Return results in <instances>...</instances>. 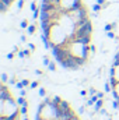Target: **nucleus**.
<instances>
[{
	"instance_id": "nucleus-7",
	"label": "nucleus",
	"mask_w": 119,
	"mask_h": 120,
	"mask_svg": "<svg viewBox=\"0 0 119 120\" xmlns=\"http://www.w3.org/2000/svg\"><path fill=\"white\" fill-rule=\"evenodd\" d=\"M109 78H114L116 82H119V64L111 67V70H109Z\"/></svg>"
},
{
	"instance_id": "nucleus-32",
	"label": "nucleus",
	"mask_w": 119,
	"mask_h": 120,
	"mask_svg": "<svg viewBox=\"0 0 119 120\" xmlns=\"http://www.w3.org/2000/svg\"><path fill=\"white\" fill-rule=\"evenodd\" d=\"M97 96H98V99H104L105 95H104V92H99V91H98V92H97Z\"/></svg>"
},
{
	"instance_id": "nucleus-18",
	"label": "nucleus",
	"mask_w": 119,
	"mask_h": 120,
	"mask_svg": "<svg viewBox=\"0 0 119 120\" xmlns=\"http://www.w3.org/2000/svg\"><path fill=\"white\" fill-rule=\"evenodd\" d=\"M20 113H21V116H27L28 115V106H20Z\"/></svg>"
},
{
	"instance_id": "nucleus-3",
	"label": "nucleus",
	"mask_w": 119,
	"mask_h": 120,
	"mask_svg": "<svg viewBox=\"0 0 119 120\" xmlns=\"http://www.w3.org/2000/svg\"><path fill=\"white\" fill-rule=\"evenodd\" d=\"M48 39L52 43V48H55V46H63L69 41V36H67L66 31L63 30V27L58 22L51 28L49 34H48Z\"/></svg>"
},
{
	"instance_id": "nucleus-2",
	"label": "nucleus",
	"mask_w": 119,
	"mask_h": 120,
	"mask_svg": "<svg viewBox=\"0 0 119 120\" xmlns=\"http://www.w3.org/2000/svg\"><path fill=\"white\" fill-rule=\"evenodd\" d=\"M59 115H60L59 105H55L52 102V98H45L38 106V112H36L38 117H42L45 120H58Z\"/></svg>"
},
{
	"instance_id": "nucleus-27",
	"label": "nucleus",
	"mask_w": 119,
	"mask_h": 120,
	"mask_svg": "<svg viewBox=\"0 0 119 120\" xmlns=\"http://www.w3.org/2000/svg\"><path fill=\"white\" fill-rule=\"evenodd\" d=\"M30 88L31 90H35V88H38V81H32L30 84Z\"/></svg>"
},
{
	"instance_id": "nucleus-41",
	"label": "nucleus",
	"mask_w": 119,
	"mask_h": 120,
	"mask_svg": "<svg viewBox=\"0 0 119 120\" xmlns=\"http://www.w3.org/2000/svg\"><path fill=\"white\" fill-rule=\"evenodd\" d=\"M35 74H36V75H42V71H41V70H35Z\"/></svg>"
},
{
	"instance_id": "nucleus-34",
	"label": "nucleus",
	"mask_w": 119,
	"mask_h": 120,
	"mask_svg": "<svg viewBox=\"0 0 119 120\" xmlns=\"http://www.w3.org/2000/svg\"><path fill=\"white\" fill-rule=\"evenodd\" d=\"M18 57H21V59H24V57H25V55H24V50H20V52H18Z\"/></svg>"
},
{
	"instance_id": "nucleus-23",
	"label": "nucleus",
	"mask_w": 119,
	"mask_h": 120,
	"mask_svg": "<svg viewBox=\"0 0 119 120\" xmlns=\"http://www.w3.org/2000/svg\"><path fill=\"white\" fill-rule=\"evenodd\" d=\"M107 36H108L109 39H116V34H115L114 31H109V32H107Z\"/></svg>"
},
{
	"instance_id": "nucleus-28",
	"label": "nucleus",
	"mask_w": 119,
	"mask_h": 120,
	"mask_svg": "<svg viewBox=\"0 0 119 120\" xmlns=\"http://www.w3.org/2000/svg\"><path fill=\"white\" fill-rule=\"evenodd\" d=\"M17 6H18V10H21V8L24 7V0H18V3H17Z\"/></svg>"
},
{
	"instance_id": "nucleus-22",
	"label": "nucleus",
	"mask_w": 119,
	"mask_h": 120,
	"mask_svg": "<svg viewBox=\"0 0 119 120\" xmlns=\"http://www.w3.org/2000/svg\"><path fill=\"white\" fill-rule=\"evenodd\" d=\"M42 64H44L45 67H48V66L51 64V60H49V57H46V56H44V59H42Z\"/></svg>"
},
{
	"instance_id": "nucleus-20",
	"label": "nucleus",
	"mask_w": 119,
	"mask_h": 120,
	"mask_svg": "<svg viewBox=\"0 0 119 120\" xmlns=\"http://www.w3.org/2000/svg\"><path fill=\"white\" fill-rule=\"evenodd\" d=\"M104 90H105V92H112V85H111V82L108 81V82H105V87H104Z\"/></svg>"
},
{
	"instance_id": "nucleus-10",
	"label": "nucleus",
	"mask_w": 119,
	"mask_h": 120,
	"mask_svg": "<svg viewBox=\"0 0 119 120\" xmlns=\"http://www.w3.org/2000/svg\"><path fill=\"white\" fill-rule=\"evenodd\" d=\"M59 109H60V112H69L71 108H70V103L67 101H63L62 99V102L59 103Z\"/></svg>"
},
{
	"instance_id": "nucleus-9",
	"label": "nucleus",
	"mask_w": 119,
	"mask_h": 120,
	"mask_svg": "<svg viewBox=\"0 0 119 120\" xmlns=\"http://www.w3.org/2000/svg\"><path fill=\"white\" fill-rule=\"evenodd\" d=\"M10 6H11L10 0H0V10H1V13H6Z\"/></svg>"
},
{
	"instance_id": "nucleus-21",
	"label": "nucleus",
	"mask_w": 119,
	"mask_h": 120,
	"mask_svg": "<svg viewBox=\"0 0 119 120\" xmlns=\"http://www.w3.org/2000/svg\"><path fill=\"white\" fill-rule=\"evenodd\" d=\"M20 27H21L23 30H27V28H28V21H27V20L24 18V20H23V21L20 22Z\"/></svg>"
},
{
	"instance_id": "nucleus-15",
	"label": "nucleus",
	"mask_w": 119,
	"mask_h": 120,
	"mask_svg": "<svg viewBox=\"0 0 119 120\" xmlns=\"http://www.w3.org/2000/svg\"><path fill=\"white\" fill-rule=\"evenodd\" d=\"M115 27H116V22H109V24H107V25H105V32H109V31H112L114 30V28H115Z\"/></svg>"
},
{
	"instance_id": "nucleus-38",
	"label": "nucleus",
	"mask_w": 119,
	"mask_h": 120,
	"mask_svg": "<svg viewBox=\"0 0 119 120\" xmlns=\"http://www.w3.org/2000/svg\"><path fill=\"white\" fill-rule=\"evenodd\" d=\"M20 95H21V96H25V95H27V91H25L24 88H23V90L20 91Z\"/></svg>"
},
{
	"instance_id": "nucleus-4",
	"label": "nucleus",
	"mask_w": 119,
	"mask_h": 120,
	"mask_svg": "<svg viewBox=\"0 0 119 120\" xmlns=\"http://www.w3.org/2000/svg\"><path fill=\"white\" fill-rule=\"evenodd\" d=\"M67 48L70 50V55L77 57V59H84L88 60V55H90V45H84L79 41L74 39H69L67 41Z\"/></svg>"
},
{
	"instance_id": "nucleus-31",
	"label": "nucleus",
	"mask_w": 119,
	"mask_h": 120,
	"mask_svg": "<svg viewBox=\"0 0 119 120\" xmlns=\"http://www.w3.org/2000/svg\"><path fill=\"white\" fill-rule=\"evenodd\" d=\"M8 84H17V81H16V77H10V80H8Z\"/></svg>"
},
{
	"instance_id": "nucleus-40",
	"label": "nucleus",
	"mask_w": 119,
	"mask_h": 120,
	"mask_svg": "<svg viewBox=\"0 0 119 120\" xmlns=\"http://www.w3.org/2000/svg\"><path fill=\"white\" fill-rule=\"evenodd\" d=\"M87 94H88V91H81V92H80V95H81V96H86V95H87Z\"/></svg>"
},
{
	"instance_id": "nucleus-43",
	"label": "nucleus",
	"mask_w": 119,
	"mask_h": 120,
	"mask_svg": "<svg viewBox=\"0 0 119 120\" xmlns=\"http://www.w3.org/2000/svg\"><path fill=\"white\" fill-rule=\"evenodd\" d=\"M23 120H30L28 119V115H27V116H23Z\"/></svg>"
},
{
	"instance_id": "nucleus-12",
	"label": "nucleus",
	"mask_w": 119,
	"mask_h": 120,
	"mask_svg": "<svg viewBox=\"0 0 119 120\" xmlns=\"http://www.w3.org/2000/svg\"><path fill=\"white\" fill-rule=\"evenodd\" d=\"M74 41H79L84 45H91V36H80V38H76Z\"/></svg>"
},
{
	"instance_id": "nucleus-29",
	"label": "nucleus",
	"mask_w": 119,
	"mask_h": 120,
	"mask_svg": "<svg viewBox=\"0 0 119 120\" xmlns=\"http://www.w3.org/2000/svg\"><path fill=\"white\" fill-rule=\"evenodd\" d=\"M45 95H46L45 88H39V96H45Z\"/></svg>"
},
{
	"instance_id": "nucleus-13",
	"label": "nucleus",
	"mask_w": 119,
	"mask_h": 120,
	"mask_svg": "<svg viewBox=\"0 0 119 120\" xmlns=\"http://www.w3.org/2000/svg\"><path fill=\"white\" fill-rule=\"evenodd\" d=\"M111 94H112L114 99H118V101H119V82L114 87V88H112V92H111Z\"/></svg>"
},
{
	"instance_id": "nucleus-5",
	"label": "nucleus",
	"mask_w": 119,
	"mask_h": 120,
	"mask_svg": "<svg viewBox=\"0 0 119 120\" xmlns=\"http://www.w3.org/2000/svg\"><path fill=\"white\" fill-rule=\"evenodd\" d=\"M74 22H76V25L80 22V21H83L84 18H87L88 17V13H87V8H86V6L84 4H80V6H77V7H74V8H71L70 11H67L66 13Z\"/></svg>"
},
{
	"instance_id": "nucleus-16",
	"label": "nucleus",
	"mask_w": 119,
	"mask_h": 120,
	"mask_svg": "<svg viewBox=\"0 0 119 120\" xmlns=\"http://www.w3.org/2000/svg\"><path fill=\"white\" fill-rule=\"evenodd\" d=\"M35 30H36V28H35V24H30L28 28H27V34H28V35H34V34H35Z\"/></svg>"
},
{
	"instance_id": "nucleus-42",
	"label": "nucleus",
	"mask_w": 119,
	"mask_h": 120,
	"mask_svg": "<svg viewBox=\"0 0 119 120\" xmlns=\"http://www.w3.org/2000/svg\"><path fill=\"white\" fill-rule=\"evenodd\" d=\"M70 120H80V119H79V116H76V115H74V116H73Z\"/></svg>"
},
{
	"instance_id": "nucleus-37",
	"label": "nucleus",
	"mask_w": 119,
	"mask_h": 120,
	"mask_svg": "<svg viewBox=\"0 0 119 120\" xmlns=\"http://www.w3.org/2000/svg\"><path fill=\"white\" fill-rule=\"evenodd\" d=\"M90 52L91 53H95V46L94 45H90Z\"/></svg>"
},
{
	"instance_id": "nucleus-44",
	"label": "nucleus",
	"mask_w": 119,
	"mask_h": 120,
	"mask_svg": "<svg viewBox=\"0 0 119 120\" xmlns=\"http://www.w3.org/2000/svg\"><path fill=\"white\" fill-rule=\"evenodd\" d=\"M10 1H11V3H13V1H14V0H10Z\"/></svg>"
},
{
	"instance_id": "nucleus-36",
	"label": "nucleus",
	"mask_w": 119,
	"mask_h": 120,
	"mask_svg": "<svg viewBox=\"0 0 119 120\" xmlns=\"http://www.w3.org/2000/svg\"><path fill=\"white\" fill-rule=\"evenodd\" d=\"M20 41H21V42H27V36H25V35H21V36H20Z\"/></svg>"
},
{
	"instance_id": "nucleus-24",
	"label": "nucleus",
	"mask_w": 119,
	"mask_h": 120,
	"mask_svg": "<svg viewBox=\"0 0 119 120\" xmlns=\"http://www.w3.org/2000/svg\"><path fill=\"white\" fill-rule=\"evenodd\" d=\"M48 70H49V71H56V64H55V61H51V64L48 66Z\"/></svg>"
},
{
	"instance_id": "nucleus-17",
	"label": "nucleus",
	"mask_w": 119,
	"mask_h": 120,
	"mask_svg": "<svg viewBox=\"0 0 119 120\" xmlns=\"http://www.w3.org/2000/svg\"><path fill=\"white\" fill-rule=\"evenodd\" d=\"M92 11L94 13H98V11H102V6L101 4H98V3H95V4H92Z\"/></svg>"
},
{
	"instance_id": "nucleus-19",
	"label": "nucleus",
	"mask_w": 119,
	"mask_h": 120,
	"mask_svg": "<svg viewBox=\"0 0 119 120\" xmlns=\"http://www.w3.org/2000/svg\"><path fill=\"white\" fill-rule=\"evenodd\" d=\"M52 102H53L55 105H59L60 102H62V98L58 96V95H53V96H52Z\"/></svg>"
},
{
	"instance_id": "nucleus-26",
	"label": "nucleus",
	"mask_w": 119,
	"mask_h": 120,
	"mask_svg": "<svg viewBox=\"0 0 119 120\" xmlns=\"http://www.w3.org/2000/svg\"><path fill=\"white\" fill-rule=\"evenodd\" d=\"M1 81H3V84H6V82L8 81V77H7V74H6V73H3V74H1Z\"/></svg>"
},
{
	"instance_id": "nucleus-1",
	"label": "nucleus",
	"mask_w": 119,
	"mask_h": 120,
	"mask_svg": "<svg viewBox=\"0 0 119 120\" xmlns=\"http://www.w3.org/2000/svg\"><path fill=\"white\" fill-rule=\"evenodd\" d=\"M0 117L4 120H21L23 116L20 113V105L13 96L7 99H0Z\"/></svg>"
},
{
	"instance_id": "nucleus-30",
	"label": "nucleus",
	"mask_w": 119,
	"mask_h": 120,
	"mask_svg": "<svg viewBox=\"0 0 119 120\" xmlns=\"http://www.w3.org/2000/svg\"><path fill=\"white\" fill-rule=\"evenodd\" d=\"M7 59H8V60H13V59H14V52L7 53Z\"/></svg>"
},
{
	"instance_id": "nucleus-6",
	"label": "nucleus",
	"mask_w": 119,
	"mask_h": 120,
	"mask_svg": "<svg viewBox=\"0 0 119 120\" xmlns=\"http://www.w3.org/2000/svg\"><path fill=\"white\" fill-rule=\"evenodd\" d=\"M80 4H83L81 0H59V7L64 13L70 11L71 8H74V7H77Z\"/></svg>"
},
{
	"instance_id": "nucleus-33",
	"label": "nucleus",
	"mask_w": 119,
	"mask_h": 120,
	"mask_svg": "<svg viewBox=\"0 0 119 120\" xmlns=\"http://www.w3.org/2000/svg\"><path fill=\"white\" fill-rule=\"evenodd\" d=\"M84 112H86V106H80V108H79V113H80V115H83Z\"/></svg>"
},
{
	"instance_id": "nucleus-14",
	"label": "nucleus",
	"mask_w": 119,
	"mask_h": 120,
	"mask_svg": "<svg viewBox=\"0 0 119 120\" xmlns=\"http://www.w3.org/2000/svg\"><path fill=\"white\" fill-rule=\"evenodd\" d=\"M17 103H18L20 106H28V102H27L25 96H21V95L17 98Z\"/></svg>"
},
{
	"instance_id": "nucleus-35",
	"label": "nucleus",
	"mask_w": 119,
	"mask_h": 120,
	"mask_svg": "<svg viewBox=\"0 0 119 120\" xmlns=\"http://www.w3.org/2000/svg\"><path fill=\"white\" fill-rule=\"evenodd\" d=\"M30 50L31 49H24V55H25V57H30Z\"/></svg>"
},
{
	"instance_id": "nucleus-11",
	"label": "nucleus",
	"mask_w": 119,
	"mask_h": 120,
	"mask_svg": "<svg viewBox=\"0 0 119 120\" xmlns=\"http://www.w3.org/2000/svg\"><path fill=\"white\" fill-rule=\"evenodd\" d=\"M30 84L31 82L27 80V78H23L21 81H18V82L16 84V87H17L18 90H23V88H25V87H30Z\"/></svg>"
},
{
	"instance_id": "nucleus-39",
	"label": "nucleus",
	"mask_w": 119,
	"mask_h": 120,
	"mask_svg": "<svg viewBox=\"0 0 119 120\" xmlns=\"http://www.w3.org/2000/svg\"><path fill=\"white\" fill-rule=\"evenodd\" d=\"M28 48H30L31 50H35V45L34 43H28Z\"/></svg>"
},
{
	"instance_id": "nucleus-25",
	"label": "nucleus",
	"mask_w": 119,
	"mask_h": 120,
	"mask_svg": "<svg viewBox=\"0 0 119 120\" xmlns=\"http://www.w3.org/2000/svg\"><path fill=\"white\" fill-rule=\"evenodd\" d=\"M97 92H98V91L95 90V88H92V87H90V88H88V95H90V96L97 95Z\"/></svg>"
},
{
	"instance_id": "nucleus-8",
	"label": "nucleus",
	"mask_w": 119,
	"mask_h": 120,
	"mask_svg": "<svg viewBox=\"0 0 119 120\" xmlns=\"http://www.w3.org/2000/svg\"><path fill=\"white\" fill-rule=\"evenodd\" d=\"M10 96H11V94H10L8 88H7V85L3 84L1 88H0V99H7V98H10Z\"/></svg>"
}]
</instances>
